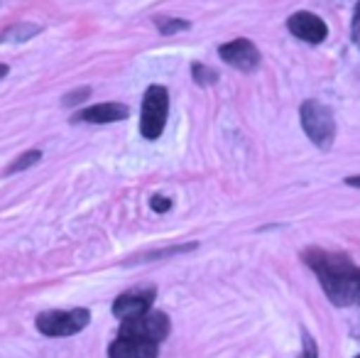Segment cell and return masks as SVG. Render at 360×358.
Returning a JSON list of instances; mask_svg holds the SVG:
<instances>
[{
    "label": "cell",
    "instance_id": "cell-18",
    "mask_svg": "<svg viewBox=\"0 0 360 358\" xmlns=\"http://www.w3.org/2000/svg\"><path fill=\"white\" fill-rule=\"evenodd\" d=\"M302 358H319V349H316V341L311 339V334L304 331V354Z\"/></svg>",
    "mask_w": 360,
    "mask_h": 358
},
{
    "label": "cell",
    "instance_id": "cell-6",
    "mask_svg": "<svg viewBox=\"0 0 360 358\" xmlns=\"http://www.w3.org/2000/svg\"><path fill=\"white\" fill-rule=\"evenodd\" d=\"M157 290L155 287H135V290H128L123 295H118L110 305V312H113L115 319H133V317H140L145 312L152 309L155 305Z\"/></svg>",
    "mask_w": 360,
    "mask_h": 358
},
{
    "label": "cell",
    "instance_id": "cell-13",
    "mask_svg": "<svg viewBox=\"0 0 360 358\" xmlns=\"http://www.w3.org/2000/svg\"><path fill=\"white\" fill-rule=\"evenodd\" d=\"M39 160H42V150H27V153L18 155V158L13 160V162L8 165V170H5V174H18V172H25V170L34 167V165H39Z\"/></svg>",
    "mask_w": 360,
    "mask_h": 358
},
{
    "label": "cell",
    "instance_id": "cell-19",
    "mask_svg": "<svg viewBox=\"0 0 360 358\" xmlns=\"http://www.w3.org/2000/svg\"><path fill=\"white\" fill-rule=\"evenodd\" d=\"M351 37H353V42H356V44H360V0H358V3H356V10H353Z\"/></svg>",
    "mask_w": 360,
    "mask_h": 358
},
{
    "label": "cell",
    "instance_id": "cell-11",
    "mask_svg": "<svg viewBox=\"0 0 360 358\" xmlns=\"http://www.w3.org/2000/svg\"><path fill=\"white\" fill-rule=\"evenodd\" d=\"M199 248V243H181V245H172V248H162V250H150V253L135 255L133 260H128L125 265H135V263H152V260H162V258H172V255H184L191 250Z\"/></svg>",
    "mask_w": 360,
    "mask_h": 358
},
{
    "label": "cell",
    "instance_id": "cell-5",
    "mask_svg": "<svg viewBox=\"0 0 360 358\" xmlns=\"http://www.w3.org/2000/svg\"><path fill=\"white\" fill-rule=\"evenodd\" d=\"M120 334H135L143 336V339H150L155 344H162V341L169 336L172 331V321L165 312H145L140 317H133V319H123L120 321Z\"/></svg>",
    "mask_w": 360,
    "mask_h": 358
},
{
    "label": "cell",
    "instance_id": "cell-21",
    "mask_svg": "<svg viewBox=\"0 0 360 358\" xmlns=\"http://www.w3.org/2000/svg\"><path fill=\"white\" fill-rule=\"evenodd\" d=\"M8 72H10V67H8V64H0V79H5V77H8Z\"/></svg>",
    "mask_w": 360,
    "mask_h": 358
},
{
    "label": "cell",
    "instance_id": "cell-22",
    "mask_svg": "<svg viewBox=\"0 0 360 358\" xmlns=\"http://www.w3.org/2000/svg\"><path fill=\"white\" fill-rule=\"evenodd\" d=\"M356 358H360V356H356Z\"/></svg>",
    "mask_w": 360,
    "mask_h": 358
},
{
    "label": "cell",
    "instance_id": "cell-14",
    "mask_svg": "<svg viewBox=\"0 0 360 358\" xmlns=\"http://www.w3.org/2000/svg\"><path fill=\"white\" fill-rule=\"evenodd\" d=\"M155 27L160 30V34L172 37V34H176V32H186V30L191 27V23L181 18H165V15H160V18H155Z\"/></svg>",
    "mask_w": 360,
    "mask_h": 358
},
{
    "label": "cell",
    "instance_id": "cell-2",
    "mask_svg": "<svg viewBox=\"0 0 360 358\" xmlns=\"http://www.w3.org/2000/svg\"><path fill=\"white\" fill-rule=\"evenodd\" d=\"M302 115V128L307 133V138L316 145L319 150H328L336 140V118L333 110L328 106H323L321 101L309 98L299 108Z\"/></svg>",
    "mask_w": 360,
    "mask_h": 358
},
{
    "label": "cell",
    "instance_id": "cell-10",
    "mask_svg": "<svg viewBox=\"0 0 360 358\" xmlns=\"http://www.w3.org/2000/svg\"><path fill=\"white\" fill-rule=\"evenodd\" d=\"M287 27L289 32L294 34L297 39L302 42H309V44H321L323 39L328 37V27L319 15L314 13H307V10H299L294 13L292 18L287 20Z\"/></svg>",
    "mask_w": 360,
    "mask_h": 358
},
{
    "label": "cell",
    "instance_id": "cell-15",
    "mask_svg": "<svg viewBox=\"0 0 360 358\" xmlns=\"http://www.w3.org/2000/svg\"><path fill=\"white\" fill-rule=\"evenodd\" d=\"M191 77H194V82L199 84V87H211V84L218 82V72H216V69L206 67V64H201V62L191 64Z\"/></svg>",
    "mask_w": 360,
    "mask_h": 358
},
{
    "label": "cell",
    "instance_id": "cell-16",
    "mask_svg": "<svg viewBox=\"0 0 360 358\" xmlns=\"http://www.w3.org/2000/svg\"><path fill=\"white\" fill-rule=\"evenodd\" d=\"M89 98H91V87H79V89H74L62 96V106L64 108H76V106H81Z\"/></svg>",
    "mask_w": 360,
    "mask_h": 358
},
{
    "label": "cell",
    "instance_id": "cell-3",
    "mask_svg": "<svg viewBox=\"0 0 360 358\" xmlns=\"http://www.w3.org/2000/svg\"><path fill=\"white\" fill-rule=\"evenodd\" d=\"M91 324V312L89 309H49L37 314L34 326L42 336L47 339H67L79 331H84Z\"/></svg>",
    "mask_w": 360,
    "mask_h": 358
},
{
    "label": "cell",
    "instance_id": "cell-12",
    "mask_svg": "<svg viewBox=\"0 0 360 358\" xmlns=\"http://www.w3.org/2000/svg\"><path fill=\"white\" fill-rule=\"evenodd\" d=\"M42 32L39 25L32 23H15L13 27H8L5 32H0V42H27V39L37 37Z\"/></svg>",
    "mask_w": 360,
    "mask_h": 358
},
{
    "label": "cell",
    "instance_id": "cell-8",
    "mask_svg": "<svg viewBox=\"0 0 360 358\" xmlns=\"http://www.w3.org/2000/svg\"><path fill=\"white\" fill-rule=\"evenodd\" d=\"M130 118V108L125 103H94L79 108L72 115V123H86V125H110V123H120V120Z\"/></svg>",
    "mask_w": 360,
    "mask_h": 358
},
{
    "label": "cell",
    "instance_id": "cell-7",
    "mask_svg": "<svg viewBox=\"0 0 360 358\" xmlns=\"http://www.w3.org/2000/svg\"><path fill=\"white\" fill-rule=\"evenodd\" d=\"M218 57L223 59L226 64L236 67L238 72H255L260 67V49L250 42V39L240 37V39H233V42H226L218 47Z\"/></svg>",
    "mask_w": 360,
    "mask_h": 358
},
{
    "label": "cell",
    "instance_id": "cell-20",
    "mask_svg": "<svg viewBox=\"0 0 360 358\" xmlns=\"http://www.w3.org/2000/svg\"><path fill=\"white\" fill-rule=\"evenodd\" d=\"M346 184H348V186H358V189H360V174H353V177H346Z\"/></svg>",
    "mask_w": 360,
    "mask_h": 358
},
{
    "label": "cell",
    "instance_id": "cell-4",
    "mask_svg": "<svg viewBox=\"0 0 360 358\" xmlns=\"http://www.w3.org/2000/svg\"><path fill=\"white\" fill-rule=\"evenodd\" d=\"M169 115V91L160 84L147 87L140 110V135L145 140H160Z\"/></svg>",
    "mask_w": 360,
    "mask_h": 358
},
{
    "label": "cell",
    "instance_id": "cell-9",
    "mask_svg": "<svg viewBox=\"0 0 360 358\" xmlns=\"http://www.w3.org/2000/svg\"><path fill=\"white\" fill-rule=\"evenodd\" d=\"M160 356V344L135 334H120L110 341L108 358H157Z\"/></svg>",
    "mask_w": 360,
    "mask_h": 358
},
{
    "label": "cell",
    "instance_id": "cell-17",
    "mask_svg": "<svg viewBox=\"0 0 360 358\" xmlns=\"http://www.w3.org/2000/svg\"><path fill=\"white\" fill-rule=\"evenodd\" d=\"M150 209L155 211V214H167V211L172 209V199L169 196H162V194L150 196Z\"/></svg>",
    "mask_w": 360,
    "mask_h": 358
},
{
    "label": "cell",
    "instance_id": "cell-1",
    "mask_svg": "<svg viewBox=\"0 0 360 358\" xmlns=\"http://www.w3.org/2000/svg\"><path fill=\"white\" fill-rule=\"evenodd\" d=\"M304 263L316 272L323 292L336 307L360 305V268L348 255L309 248L304 250Z\"/></svg>",
    "mask_w": 360,
    "mask_h": 358
}]
</instances>
